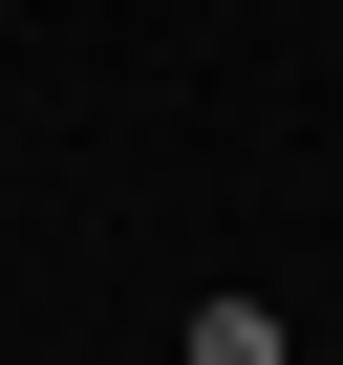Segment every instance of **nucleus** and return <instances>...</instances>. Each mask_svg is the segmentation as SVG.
Segmentation results:
<instances>
[{
    "instance_id": "1",
    "label": "nucleus",
    "mask_w": 343,
    "mask_h": 365,
    "mask_svg": "<svg viewBox=\"0 0 343 365\" xmlns=\"http://www.w3.org/2000/svg\"><path fill=\"white\" fill-rule=\"evenodd\" d=\"M172 365H300V344H279V301H194V344H172Z\"/></svg>"
}]
</instances>
